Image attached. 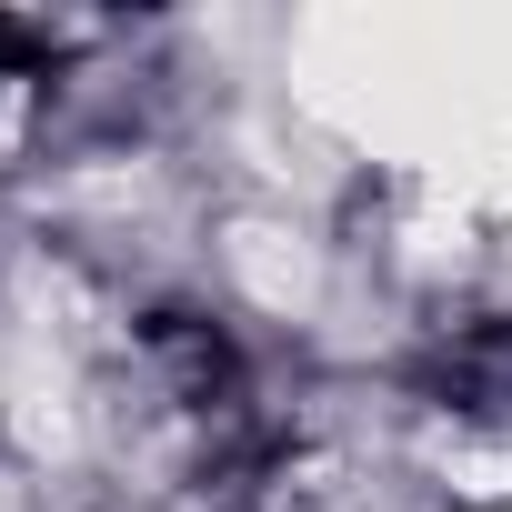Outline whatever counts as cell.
Masks as SVG:
<instances>
[{"label": "cell", "mask_w": 512, "mask_h": 512, "mask_svg": "<svg viewBox=\"0 0 512 512\" xmlns=\"http://www.w3.org/2000/svg\"><path fill=\"white\" fill-rule=\"evenodd\" d=\"M51 61V41L31 31V21H11V11H0V71H41Z\"/></svg>", "instance_id": "1"}]
</instances>
